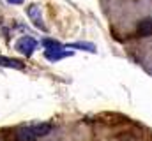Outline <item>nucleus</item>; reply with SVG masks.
Returning a JSON list of instances; mask_svg holds the SVG:
<instances>
[{
  "instance_id": "1",
  "label": "nucleus",
  "mask_w": 152,
  "mask_h": 141,
  "mask_svg": "<svg viewBox=\"0 0 152 141\" xmlns=\"http://www.w3.org/2000/svg\"><path fill=\"white\" fill-rule=\"evenodd\" d=\"M50 132V125L48 124H39V125H28V127H21L18 131V140L20 141H36L37 138L44 136Z\"/></svg>"
},
{
  "instance_id": "2",
  "label": "nucleus",
  "mask_w": 152,
  "mask_h": 141,
  "mask_svg": "<svg viewBox=\"0 0 152 141\" xmlns=\"http://www.w3.org/2000/svg\"><path fill=\"white\" fill-rule=\"evenodd\" d=\"M16 48H18V51H21L23 55H32V51L36 49V39H32V37H23V39L18 41Z\"/></svg>"
},
{
  "instance_id": "3",
  "label": "nucleus",
  "mask_w": 152,
  "mask_h": 141,
  "mask_svg": "<svg viewBox=\"0 0 152 141\" xmlns=\"http://www.w3.org/2000/svg\"><path fill=\"white\" fill-rule=\"evenodd\" d=\"M138 34L140 35H151L152 34V20H147V21H143V23L140 25Z\"/></svg>"
},
{
  "instance_id": "4",
  "label": "nucleus",
  "mask_w": 152,
  "mask_h": 141,
  "mask_svg": "<svg viewBox=\"0 0 152 141\" xmlns=\"http://www.w3.org/2000/svg\"><path fill=\"white\" fill-rule=\"evenodd\" d=\"M0 65H7V67H14V69H23V64L18 60H9V58H0Z\"/></svg>"
},
{
  "instance_id": "5",
  "label": "nucleus",
  "mask_w": 152,
  "mask_h": 141,
  "mask_svg": "<svg viewBox=\"0 0 152 141\" xmlns=\"http://www.w3.org/2000/svg\"><path fill=\"white\" fill-rule=\"evenodd\" d=\"M44 46H46L48 49H58V48H60L58 42H55V41H51V39H46V41H44Z\"/></svg>"
},
{
  "instance_id": "6",
  "label": "nucleus",
  "mask_w": 152,
  "mask_h": 141,
  "mask_svg": "<svg viewBox=\"0 0 152 141\" xmlns=\"http://www.w3.org/2000/svg\"><path fill=\"white\" fill-rule=\"evenodd\" d=\"M9 2H11V4H21L23 0H9Z\"/></svg>"
}]
</instances>
